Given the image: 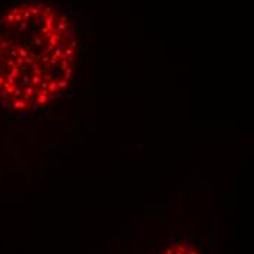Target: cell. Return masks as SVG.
I'll list each match as a JSON object with an SVG mask.
<instances>
[{
  "label": "cell",
  "mask_w": 254,
  "mask_h": 254,
  "mask_svg": "<svg viewBox=\"0 0 254 254\" xmlns=\"http://www.w3.org/2000/svg\"><path fill=\"white\" fill-rule=\"evenodd\" d=\"M175 245H177V244H172V245H171V247H170V248L165 251V254H174V253H175Z\"/></svg>",
  "instance_id": "obj_2"
},
{
  "label": "cell",
  "mask_w": 254,
  "mask_h": 254,
  "mask_svg": "<svg viewBox=\"0 0 254 254\" xmlns=\"http://www.w3.org/2000/svg\"><path fill=\"white\" fill-rule=\"evenodd\" d=\"M76 40L67 15L26 1L0 19V101L22 117L56 100L73 75Z\"/></svg>",
  "instance_id": "obj_1"
}]
</instances>
